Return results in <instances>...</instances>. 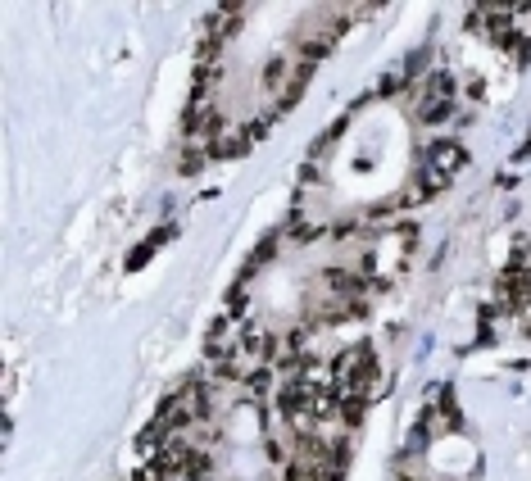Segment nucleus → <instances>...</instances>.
I'll return each mask as SVG.
<instances>
[{
  "mask_svg": "<svg viewBox=\"0 0 531 481\" xmlns=\"http://www.w3.org/2000/svg\"><path fill=\"white\" fill-rule=\"evenodd\" d=\"M463 164H468V150L459 146V141H432L427 146V155H423V196L427 191H441V187H450L454 177L463 173Z\"/></svg>",
  "mask_w": 531,
  "mask_h": 481,
  "instance_id": "f257e3e1",
  "label": "nucleus"
},
{
  "mask_svg": "<svg viewBox=\"0 0 531 481\" xmlns=\"http://www.w3.org/2000/svg\"><path fill=\"white\" fill-rule=\"evenodd\" d=\"M454 114V82L450 73H432L423 78V91H418V118H445Z\"/></svg>",
  "mask_w": 531,
  "mask_h": 481,
  "instance_id": "f03ea898",
  "label": "nucleus"
}]
</instances>
